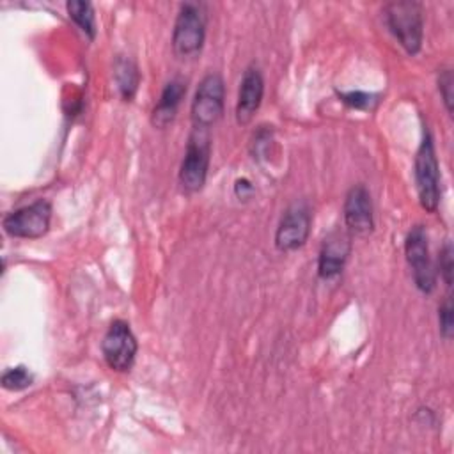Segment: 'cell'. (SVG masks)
Returning <instances> with one entry per match:
<instances>
[{
  "instance_id": "1",
  "label": "cell",
  "mask_w": 454,
  "mask_h": 454,
  "mask_svg": "<svg viewBox=\"0 0 454 454\" xmlns=\"http://www.w3.org/2000/svg\"><path fill=\"white\" fill-rule=\"evenodd\" d=\"M383 16L388 30L410 55H417L424 39L422 5L411 0L388 2L383 7Z\"/></svg>"
},
{
  "instance_id": "2",
  "label": "cell",
  "mask_w": 454,
  "mask_h": 454,
  "mask_svg": "<svg viewBox=\"0 0 454 454\" xmlns=\"http://www.w3.org/2000/svg\"><path fill=\"white\" fill-rule=\"evenodd\" d=\"M413 176H415L420 206L426 211L434 213L440 204L442 190H440V167H438L433 137L429 129H424L422 142L417 149L415 161H413Z\"/></svg>"
},
{
  "instance_id": "3",
  "label": "cell",
  "mask_w": 454,
  "mask_h": 454,
  "mask_svg": "<svg viewBox=\"0 0 454 454\" xmlns=\"http://www.w3.org/2000/svg\"><path fill=\"white\" fill-rule=\"evenodd\" d=\"M209 160H211L209 129L193 128L188 137L184 156H183L179 176H177L179 184L184 192L195 193L202 190L207 177V170H209Z\"/></svg>"
},
{
  "instance_id": "4",
  "label": "cell",
  "mask_w": 454,
  "mask_h": 454,
  "mask_svg": "<svg viewBox=\"0 0 454 454\" xmlns=\"http://www.w3.org/2000/svg\"><path fill=\"white\" fill-rule=\"evenodd\" d=\"M206 39V12L200 4L186 2L179 7L172 30V48L179 59L197 57Z\"/></svg>"
},
{
  "instance_id": "5",
  "label": "cell",
  "mask_w": 454,
  "mask_h": 454,
  "mask_svg": "<svg viewBox=\"0 0 454 454\" xmlns=\"http://www.w3.org/2000/svg\"><path fill=\"white\" fill-rule=\"evenodd\" d=\"M223 105H225V85L223 78L218 73H207L195 90V96L192 99V122L193 128L209 129L215 126L222 115H223Z\"/></svg>"
},
{
  "instance_id": "6",
  "label": "cell",
  "mask_w": 454,
  "mask_h": 454,
  "mask_svg": "<svg viewBox=\"0 0 454 454\" xmlns=\"http://www.w3.org/2000/svg\"><path fill=\"white\" fill-rule=\"evenodd\" d=\"M404 255L411 270L415 287L424 294L433 293L436 287V271L429 255L427 232L422 225H415L408 232L404 239Z\"/></svg>"
},
{
  "instance_id": "7",
  "label": "cell",
  "mask_w": 454,
  "mask_h": 454,
  "mask_svg": "<svg viewBox=\"0 0 454 454\" xmlns=\"http://www.w3.org/2000/svg\"><path fill=\"white\" fill-rule=\"evenodd\" d=\"M50 220H51V204L44 199H39L28 206H23L5 215L2 225H4V231L12 238L37 239L48 232Z\"/></svg>"
},
{
  "instance_id": "8",
  "label": "cell",
  "mask_w": 454,
  "mask_h": 454,
  "mask_svg": "<svg viewBox=\"0 0 454 454\" xmlns=\"http://www.w3.org/2000/svg\"><path fill=\"white\" fill-rule=\"evenodd\" d=\"M137 351H138L137 337L133 335L129 325L122 319H115L108 326L101 340V353L106 365L112 371L126 372L131 369Z\"/></svg>"
},
{
  "instance_id": "9",
  "label": "cell",
  "mask_w": 454,
  "mask_h": 454,
  "mask_svg": "<svg viewBox=\"0 0 454 454\" xmlns=\"http://www.w3.org/2000/svg\"><path fill=\"white\" fill-rule=\"evenodd\" d=\"M312 215L305 202H293L280 216L275 231V247L280 252H293L305 245L310 234Z\"/></svg>"
},
{
  "instance_id": "10",
  "label": "cell",
  "mask_w": 454,
  "mask_h": 454,
  "mask_svg": "<svg viewBox=\"0 0 454 454\" xmlns=\"http://www.w3.org/2000/svg\"><path fill=\"white\" fill-rule=\"evenodd\" d=\"M344 223L351 234L365 236L374 229V207L371 193L364 184H355L344 199Z\"/></svg>"
},
{
  "instance_id": "11",
  "label": "cell",
  "mask_w": 454,
  "mask_h": 454,
  "mask_svg": "<svg viewBox=\"0 0 454 454\" xmlns=\"http://www.w3.org/2000/svg\"><path fill=\"white\" fill-rule=\"evenodd\" d=\"M264 96V78L257 66H248L243 73L238 101H236V121L238 124H248L259 110Z\"/></svg>"
},
{
  "instance_id": "12",
  "label": "cell",
  "mask_w": 454,
  "mask_h": 454,
  "mask_svg": "<svg viewBox=\"0 0 454 454\" xmlns=\"http://www.w3.org/2000/svg\"><path fill=\"white\" fill-rule=\"evenodd\" d=\"M349 252H351V241L348 234L335 231L330 236H326L319 250L317 275L326 280L337 277L342 271Z\"/></svg>"
},
{
  "instance_id": "13",
  "label": "cell",
  "mask_w": 454,
  "mask_h": 454,
  "mask_svg": "<svg viewBox=\"0 0 454 454\" xmlns=\"http://www.w3.org/2000/svg\"><path fill=\"white\" fill-rule=\"evenodd\" d=\"M186 94V80L183 76H174L170 82L165 83L158 103L153 108L151 122L154 128H167L177 114V108Z\"/></svg>"
},
{
  "instance_id": "14",
  "label": "cell",
  "mask_w": 454,
  "mask_h": 454,
  "mask_svg": "<svg viewBox=\"0 0 454 454\" xmlns=\"http://www.w3.org/2000/svg\"><path fill=\"white\" fill-rule=\"evenodd\" d=\"M114 78L121 98L124 101H131L140 82L137 64L129 57H117L114 64Z\"/></svg>"
},
{
  "instance_id": "15",
  "label": "cell",
  "mask_w": 454,
  "mask_h": 454,
  "mask_svg": "<svg viewBox=\"0 0 454 454\" xmlns=\"http://www.w3.org/2000/svg\"><path fill=\"white\" fill-rule=\"evenodd\" d=\"M66 9H67L69 18L76 23V27L89 39H94L96 37V16H94L92 4L83 2V0H69L66 4Z\"/></svg>"
},
{
  "instance_id": "16",
  "label": "cell",
  "mask_w": 454,
  "mask_h": 454,
  "mask_svg": "<svg viewBox=\"0 0 454 454\" xmlns=\"http://www.w3.org/2000/svg\"><path fill=\"white\" fill-rule=\"evenodd\" d=\"M32 381H34V374L25 365H16V367L7 369L0 380V383L5 390H14V392L30 387Z\"/></svg>"
},
{
  "instance_id": "17",
  "label": "cell",
  "mask_w": 454,
  "mask_h": 454,
  "mask_svg": "<svg viewBox=\"0 0 454 454\" xmlns=\"http://www.w3.org/2000/svg\"><path fill=\"white\" fill-rule=\"evenodd\" d=\"M438 323H440V333L445 340L452 339L454 333V317H452V300L450 294H447L438 307Z\"/></svg>"
},
{
  "instance_id": "18",
  "label": "cell",
  "mask_w": 454,
  "mask_h": 454,
  "mask_svg": "<svg viewBox=\"0 0 454 454\" xmlns=\"http://www.w3.org/2000/svg\"><path fill=\"white\" fill-rule=\"evenodd\" d=\"M339 98L351 108H362V110H371L372 105L378 101V96L360 92V90H351V92H340Z\"/></svg>"
},
{
  "instance_id": "19",
  "label": "cell",
  "mask_w": 454,
  "mask_h": 454,
  "mask_svg": "<svg viewBox=\"0 0 454 454\" xmlns=\"http://www.w3.org/2000/svg\"><path fill=\"white\" fill-rule=\"evenodd\" d=\"M452 89H454V76H452V71H450V69L440 71V74H438V90H440L442 99H443V105H445V108H447V112H449L450 115H452V101H454Z\"/></svg>"
},
{
  "instance_id": "20",
  "label": "cell",
  "mask_w": 454,
  "mask_h": 454,
  "mask_svg": "<svg viewBox=\"0 0 454 454\" xmlns=\"http://www.w3.org/2000/svg\"><path fill=\"white\" fill-rule=\"evenodd\" d=\"M438 264H440V277L443 278L447 289L450 291L452 287V268H454V262H452V245L450 241H447L443 245V248L440 250V257H438Z\"/></svg>"
},
{
  "instance_id": "21",
  "label": "cell",
  "mask_w": 454,
  "mask_h": 454,
  "mask_svg": "<svg viewBox=\"0 0 454 454\" xmlns=\"http://www.w3.org/2000/svg\"><path fill=\"white\" fill-rule=\"evenodd\" d=\"M234 193H236V197L241 200H248L250 197H252V193H254V184L247 179V177H241V179H236V183H234Z\"/></svg>"
}]
</instances>
